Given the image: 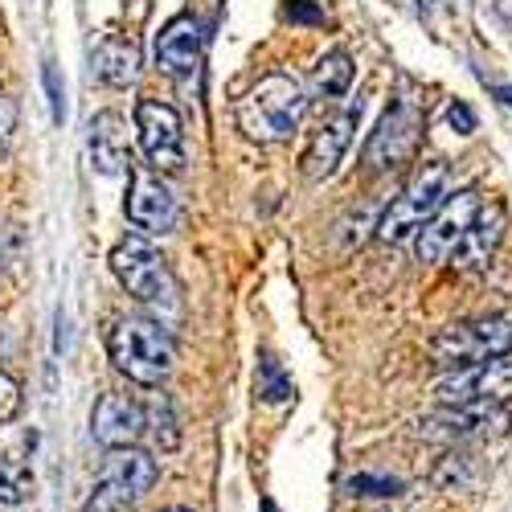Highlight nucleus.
Segmentation results:
<instances>
[{
	"mask_svg": "<svg viewBox=\"0 0 512 512\" xmlns=\"http://www.w3.org/2000/svg\"><path fill=\"white\" fill-rule=\"evenodd\" d=\"M308 115V95L291 74H267L238 103V127L254 144H283L300 132Z\"/></svg>",
	"mask_w": 512,
	"mask_h": 512,
	"instance_id": "f257e3e1",
	"label": "nucleus"
},
{
	"mask_svg": "<svg viewBox=\"0 0 512 512\" xmlns=\"http://www.w3.org/2000/svg\"><path fill=\"white\" fill-rule=\"evenodd\" d=\"M107 353H111L115 369L127 381H136V386H160L177 365L173 332H168L160 320H148V316L115 320V328L107 332Z\"/></svg>",
	"mask_w": 512,
	"mask_h": 512,
	"instance_id": "f03ea898",
	"label": "nucleus"
},
{
	"mask_svg": "<svg viewBox=\"0 0 512 512\" xmlns=\"http://www.w3.org/2000/svg\"><path fill=\"white\" fill-rule=\"evenodd\" d=\"M447 185H451V168L443 160H426L414 168V177L406 181V189L390 201V209L381 213L377 222V238L381 242H406V238H418L422 226L435 218V213L447 205Z\"/></svg>",
	"mask_w": 512,
	"mask_h": 512,
	"instance_id": "7ed1b4c3",
	"label": "nucleus"
},
{
	"mask_svg": "<svg viewBox=\"0 0 512 512\" xmlns=\"http://www.w3.org/2000/svg\"><path fill=\"white\" fill-rule=\"evenodd\" d=\"M111 271L140 304H148L156 312H177V295H181L177 279L168 271V259L144 234H127L111 250Z\"/></svg>",
	"mask_w": 512,
	"mask_h": 512,
	"instance_id": "20e7f679",
	"label": "nucleus"
},
{
	"mask_svg": "<svg viewBox=\"0 0 512 512\" xmlns=\"http://www.w3.org/2000/svg\"><path fill=\"white\" fill-rule=\"evenodd\" d=\"M156 476H160V467H156V459L148 451L119 447V451H111L103 459L82 512H132L152 492Z\"/></svg>",
	"mask_w": 512,
	"mask_h": 512,
	"instance_id": "39448f33",
	"label": "nucleus"
},
{
	"mask_svg": "<svg viewBox=\"0 0 512 512\" xmlns=\"http://www.w3.org/2000/svg\"><path fill=\"white\" fill-rule=\"evenodd\" d=\"M508 353H512V316H484V320L451 324L431 345V357L439 369H467V365L508 357Z\"/></svg>",
	"mask_w": 512,
	"mask_h": 512,
	"instance_id": "423d86ee",
	"label": "nucleus"
},
{
	"mask_svg": "<svg viewBox=\"0 0 512 512\" xmlns=\"http://www.w3.org/2000/svg\"><path fill=\"white\" fill-rule=\"evenodd\" d=\"M136 132H140V148L156 173H181L185 168V123H181L177 107H168L160 99H140Z\"/></svg>",
	"mask_w": 512,
	"mask_h": 512,
	"instance_id": "0eeeda50",
	"label": "nucleus"
},
{
	"mask_svg": "<svg viewBox=\"0 0 512 512\" xmlns=\"http://www.w3.org/2000/svg\"><path fill=\"white\" fill-rule=\"evenodd\" d=\"M435 394H439L443 406H476V402L508 406L512 402V353L480 361V365H467V369H455L451 377L439 381Z\"/></svg>",
	"mask_w": 512,
	"mask_h": 512,
	"instance_id": "6e6552de",
	"label": "nucleus"
},
{
	"mask_svg": "<svg viewBox=\"0 0 512 512\" xmlns=\"http://www.w3.org/2000/svg\"><path fill=\"white\" fill-rule=\"evenodd\" d=\"M418 136H422V111L410 99H398L381 115L377 132L365 144V168L369 173H390V168L406 164L418 148Z\"/></svg>",
	"mask_w": 512,
	"mask_h": 512,
	"instance_id": "1a4fd4ad",
	"label": "nucleus"
},
{
	"mask_svg": "<svg viewBox=\"0 0 512 512\" xmlns=\"http://www.w3.org/2000/svg\"><path fill=\"white\" fill-rule=\"evenodd\" d=\"M480 209L484 205H480L476 189H459L455 197H447V205L418 234V259L422 263H447L451 254L459 250V242L467 238V230H472Z\"/></svg>",
	"mask_w": 512,
	"mask_h": 512,
	"instance_id": "9d476101",
	"label": "nucleus"
},
{
	"mask_svg": "<svg viewBox=\"0 0 512 512\" xmlns=\"http://www.w3.org/2000/svg\"><path fill=\"white\" fill-rule=\"evenodd\" d=\"M123 213L140 234H173L181 222V205L160 177L152 173H132V189H127Z\"/></svg>",
	"mask_w": 512,
	"mask_h": 512,
	"instance_id": "9b49d317",
	"label": "nucleus"
},
{
	"mask_svg": "<svg viewBox=\"0 0 512 512\" xmlns=\"http://www.w3.org/2000/svg\"><path fill=\"white\" fill-rule=\"evenodd\" d=\"M148 435V410L127 394H103L91 410V439L107 451L136 447Z\"/></svg>",
	"mask_w": 512,
	"mask_h": 512,
	"instance_id": "f8f14e48",
	"label": "nucleus"
},
{
	"mask_svg": "<svg viewBox=\"0 0 512 512\" xmlns=\"http://www.w3.org/2000/svg\"><path fill=\"white\" fill-rule=\"evenodd\" d=\"M504 426H508L504 406L476 402V406H443L439 414L422 418L418 431L431 439H472V435H500Z\"/></svg>",
	"mask_w": 512,
	"mask_h": 512,
	"instance_id": "ddd939ff",
	"label": "nucleus"
},
{
	"mask_svg": "<svg viewBox=\"0 0 512 512\" xmlns=\"http://www.w3.org/2000/svg\"><path fill=\"white\" fill-rule=\"evenodd\" d=\"M361 99L357 103H349L345 111H340L336 119H328L320 132H316V140H312V148L304 152V177L308 181H324V177H332L336 173V164H340V156L349 152V144H353V132H357V119H361Z\"/></svg>",
	"mask_w": 512,
	"mask_h": 512,
	"instance_id": "4468645a",
	"label": "nucleus"
},
{
	"mask_svg": "<svg viewBox=\"0 0 512 512\" xmlns=\"http://www.w3.org/2000/svg\"><path fill=\"white\" fill-rule=\"evenodd\" d=\"M156 66L168 78H189L201 66V21L181 13L173 17L156 37Z\"/></svg>",
	"mask_w": 512,
	"mask_h": 512,
	"instance_id": "2eb2a0df",
	"label": "nucleus"
},
{
	"mask_svg": "<svg viewBox=\"0 0 512 512\" xmlns=\"http://www.w3.org/2000/svg\"><path fill=\"white\" fill-rule=\"evenodd\" d=\"M504 230H508V209L500 201H488L476 213V222H472V230H467V238L459 242V250L451 254V267L455 271H480V267H488L496 246L504 242Z\"/></svg>",
	"mask_w": 512,
	"mask_h": 512,
	"instance_id": "dca6fc26",
	"label": "nucleus"
},
{
	"mask_svg": "<svg viewBox=\"0 0 512 512\" xmlns=\"http://www.w3.org/2000/svg\"><path fill=\"white\" fill-rule=\"evenodd\" d=\"M91 164H95V173L103 177H119L127 164V123L119 111H99L91 119Z\"/></svg>",
	"mask_w": 512,
	"mask_h": 512,
	"instance_id": "f3484780",
	"label": "nucleus"
},
{
	"mask_svg": "<svg viewBox=\"0 0 512 512\" xmlns=\"http://www.w3.org/2000/svg\"><path fill=\"white\" fill-rule=\"evenodd\" d=\"M95 74L107 82V87H132L140 74V46L132 37L107 33L95 50Z\"/></svg>",
	"mask_w": 512,
	"mask_h": 512,
	"instance_id": "a211bd4d",
	"label": "nucleus"
},
{
	"mask_svg": "<svg viewBox=\"0 0 512 512\" xmlns=\"http://www.w3.org/2000/svg\"><path fill=\"white\" fill-rule=\"evenodd\" d=\"M312 87H316V95H324V99H340V95L353 87V58H349L345 50L324 54V58L316 62V70H312Z\"/></svg>",
	"mask_w": 512,
	"mask_h": 512,
	"instance_id": "6ab92c4d",
	"label": "nucleus"
},
{
	"mask_svg": "<svg viewBox=\"0 0 512 512\" xmlns=\"http://www.w3.org/2000/svg\"><path fill=\"white\" fill-rule=\"evenodd\" d=\"M33 500V472L25 463L0 455V504L5 508H21Z\"/></svg>",
	"mask_w": 512,
	"mask_h": 512,
	"instance_id": "aec40b11",
	"label": "nucleus"
},
{
	"mask_svg": "<svg viewBox=\"0 0 512 512\" xmlns=\"http://www.w3.org/2000/svg\"><path fill=\"white\" fill-rule=\"evenodd\" d=\"M472 476V455H447L439 467V488H467Z\"/></svg>",
	"mask_w": 512,
	"mask_h": 512,
	"instance_id": "412c9836",
	"label": "nucleus"
},
{
	"mask_svg": "<svg viewBox=\"0 0 512 512\" xmlns=\"http://www.w3.org/2000/svg\"><path fill=\"white\" fill-rule=\"evenodd\" d=\"M263 398L267 402H287L291 398V381L283 377V369L271 357H263Z\"/></svg>",
	"mask_w": 512,
	"mask_h": 512,
	"instance_id": "4be33fe9",
	"label": "nucleus"
},
{
	"mask_svg": "<svg viewBox=\"0 0 512 512\" xmlns=\"http://www.w3.org/2000/svg\"><path fill=\"white\" fill-rule=\"evenodd\" d=\"M349 488H353V496H398L402 492L398 480H381V476H353Z\"/></svg>",
	"mask_w": 512,
	"mask_h": 512,
	"instance_id": "5701e85b",
	"label": "nucleus"
},
{
	"mask_svg": "<svg viewBox=\"0 0 512 512\" xmlns=\"http://www.w3.org/2000/svg\"><path fill=\"white\" fill-rule=\"evenodd\" d=\"M21 410V381L0 369V422H9Z\"/></svg>",
	"mask_w": 512,
	"mask_h": 512,
	"instance_id": "b1692460",
	"label": "nucleus"
},
{
	"mask_svg": "<svg viewBox=\"0 0 512 512\" xmlns=\"http://www.w3.org/2000/svg\"><path fill=\"white\" fill-rule=\"evenodd\" d=\"M447 123L455 127L459 136H472V132H476V111L467 107V103H459V99H455V103L447 107Z\"/></svg>",
	"mask_w": 512,
	"mask_h": 512,
	"instance_id": "393cba45",
	"label": "nucleus"
},
{
	"mask_svg": "<svg viewBox=\"0 0 512 512\" xmlns=\"http://www.w3.org/2000/svg\"><path fill=\"white\" fill-rule=\"evenodd\" d=\"M13 127H17V107H13V99L0 95V156H5V148L13 140Z\"/></svg>",
	"mask_w": 512,
	"mask_h": 512,
	"instance_id": "a878e982",
	"label": "nucleus"
},
{
	"mask_svg": "<svg viewBox=\"0 0 512 512\" xmlns=\"http://www.w3.org/2000/svg\"><path fill=\"white\" fill-rule=\"evenodd\" d=\"M287 17H291V21H324V13L312 9V5H304V0H291V5H287Z\"/></svg>",
	"mask_w": 512,
	"mask_h": 512,
	"instance_id": "bb28decb",
	"label": "nucleus"
},
{
	"mask_svg": "<svg viewBox=\"0 0 512 512\" xmlns=\"http://www.w3.org/2000/svg\"><path fill=\"white\" fill-rule=\"evenodd\" d=\"M46 87H50V99H54V119H62V91H58V74L54 70H46Z\"/></svg>",
	"mask_w": 512,
	"mask_h": 512,
	"instance_id": "cd10ccee",
	"label": "nucleus"
},
{
	"mask_svg": "<svg viewBox=\"0 0 512 512\" xmlns=\"http://www.w3.org/2000/svg\"><path fill=\"white\" fill-rule=\"evenodd\" d=\"M492 95H496V103H500V107H508V111H512V87H492Z\"/></svg>",
	"mask_w": 512,
	"mask_h": 512,
	"instance_id": "c85d7f7f",
	"label": "nucleus"
},
{
	"mask_svg": "<svg viewBox=\"0 0 512 512\" xmlns=\"http://www.w3.org/2000/svg\"><path fill=\"white\" fill-rule=\"evenodd\" d=\"M164 512H193V508H181V504H177V508H164Z\"/></svg>",
	"mask_w": 512,
	"mask_h": 512,
	"instance_id": "c756f323",
	"label": "nucleus"
}]
</instances>
